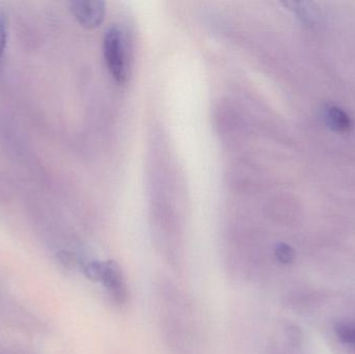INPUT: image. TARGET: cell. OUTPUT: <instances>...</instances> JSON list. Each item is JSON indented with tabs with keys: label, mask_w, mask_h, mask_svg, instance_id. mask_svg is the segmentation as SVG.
<instances>
[{
	"label": "cell",
	"mask_w": 355,
	"mask_h": 354,
	"mask_svg": "<svg viewBox=\"0 0 355 354\" xmlns=\"http://www.w3.org/2000/svg\"><path fill=\"white\" fill-rule=\"evenodd\" d=\"M103 53L106 67L119 85H125L130 74L128 47L124 31L112 25L106 30L103 39Z\"/></svg>",
	"instance_id": "cell-1"
},
{
	"label": "cell",
	"mask_w": 355,
	"mask_h": 354,
	"mask_svg": "<svg viewBox=\"0 0 355 354\" xmlns=\"http://www.w3.org/2000/svg\"><path fill=\"white\" fill-rule=\"evenodd\" d=\"M101 283L114 305L122 307L128 301V289L120 266L114 261L103 262Z\"/></svg>",
	"instance_id": "cell-3"
},
{
	"label": "cell",
	"mask_w": 355,
	"mask_h": 354,
	"mask_svg": "<svg viewBox=\"0 0 355 354\" xmlns=\"http://www.w3.org/2000/svg\"><path fill=\"white\" fill-rule=\"evenodd\" d=\"M275 255L282 264H291L295 259V251L287 243H279L275 247Z\"/></svg>",
	"instance_id": "cell-8"
},
{
	"label": "cell",
	"mask_w": 355,
	"mask_h": 354,
	"mask_svg": "<svg viewBox=\"0 0 355 354\" xmlns=\"http://www.w3.org/2000/svg\"><path fill=\"white\" fill-rule=\"evenodd\" d=\"M70 10L83 28L95 29L104 21L106 4L99 0H77L70 2Z\"/></svg>",
	"instance_id": "cell-2"
},
{
	"label": "cell",
	"mask_w": 355,
	"mask_h": 354,
	"mask_svg": "<svg viewBox=\"0 0 355 354\" xmlns=\"http://www.w3.org/2000/svg\"><path fill=\"white\" fill-rule=\"evenodd\" d=\"M83 272L89 280L101 282L103 274V262L92 261L83 264Z\"/></svg>",
	"instance_id": "cell-7"
},
{
	"label": "cell",
	"mask_w": 355,
	"mask_h": 354,
	"mask_svg": "<svg viewBox=\"0 0 355 354\" xmlns=\"http://www.w3.org/2000/svg\"><path fill=\"white\" fill-rule=\"evenodd\" d=\"M288 10L293 12L304 24L315 25L319 21V10L312 2L288 1L284 2Z\"/></svg>",
	"instance_id": "cell-5"
},
{
	"label": "cell",
	"mask_w": 355,
	"mask_h": 354,
	"mask_svg": "<svg viewBox=\"0 0 355 354\" xmlns=\"http://www.w3.org/2000/svg\"><path fill=\"white\" fill-rule=\"evenodd\" d=\"M8 42V19L6 14L0 10V60L3 55Z\"/></svg>",
	"instance_id": "cell-10"
},
{
	"label": "cell",
	"mask_w": 355,
	"mask_h": 354,
	"mask_svg": "<svg viewBox=\"0 0 355 354\" xmlns=\"http://www.w3.org/2000/svg\"><path fill=\"white\" fill-rule=\"evenodd\" d=\"M55 257L58 261L60 262V265L66 268V269H75L78 266V264L80 263L78 258L74 254L71 253V251H60L58 253H56Z\"/></svg>",
	"instance_id": "cell-9"
},
{
	"label": "cell",
	"mask_w": 355,
	"mask_h": 354,
	"mask_svg": "<svg viewBox=\"0 0 355 354\" xmlns=\"http://www.w3.org/2000/svg\"><path fill=\"white\" fill-rule=\"evenodd\" d=\"M335 332L342 342L355 346V324L339 322L335 326Z\"/></svg>",
	"instance_id": "cell-6"
},
{
	"label": "cell",
	"mask_w": 355,
	"mask_h": 354,
	"mask_svg": "<svg viewBox=\"0 0 355 354\" xmlns=\"http://www.w3.org/2000/svg\"><path fill=\"white\" fill-rule=\"evenodd\" d=\"M286 336L288 340L294 346H300L302 344V334L300 332V328L295 326H288L285 330Z\"/></svg>",
	"instance_id": "cell-11"
},
{
	"label": "cell",
	"mask_w": 355,
	"mask_h": 354,
	"mask_svg": "<svg viewBox=\"0 0 355 354\" xmlns=\"http://www.w3.org/2000/svg\"><path fill=\"white\" fill-rule=\"evenodd\" d=\"M323 118L327 126L335 132L347 133L352 129V118L339 106H325L323 109Z\"/></svg>",
	"instance_id": "cell-4"
}]
</instances>
